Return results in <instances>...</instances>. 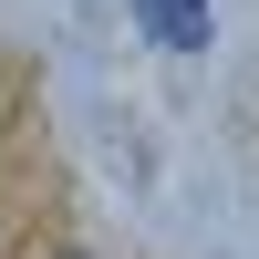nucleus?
<instances>
[{
  "label": "nucleus",
  "mask_w": 259,
  "mask_h": 259,
  "mask_svg": "<svg viewBox=\"0 0 259 259\" xmlns=\"http://www.w3.org/2000/svg\"><path fill=\"white\" fill-rule=\"evenodd\" d=\"M124 21H135L156 52H207V31H218V0H124Z\"/></svg>",
  "instance_id": "1"
}]
</instances>
